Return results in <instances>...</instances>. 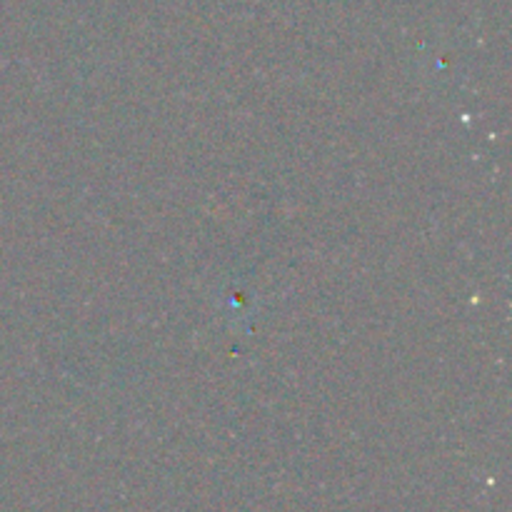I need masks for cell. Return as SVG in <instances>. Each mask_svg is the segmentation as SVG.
I'll return each instance as SVG.
<instances>
[]
</instances>
